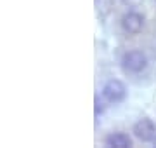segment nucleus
Listing matches in <instances>:
<instances>
[{"instance_id":"8","label":"nucleus","mask_w":156,"mask_h":148,"mask_svg":"<svg viewBox=\"0 0 156 148\" xmlns=\"http://www.w3.org/2000/svg\"><path fill=\"white\" fill-rule=\"evenodd\" d=\"M154 145H156V139H154Z\"/></svg>"},{"instance_id":"7","label":"nucleus","mask_w":156,"mask_h":148,"mask_svg":"<svg viewBox=\"0 0 156 148\" xmlns=\"http://www.w3.org/2000/svg\"><path fill=\"white\" fill-rule=\"evenodd\" d=\"M102 112H104V106H102V103H101L99 96H95V117H99Z\"/></svg>"},{"instance_id":"3","label":"nucleus","mask_w":156,"mask_h":148,"mask_svg":"<svg viewBox=\"0 0 156 148\" xmlns=\"http://www.w3.org/2000/svg\"><path fill=\"white\" fill-rule=\"evenodd\" d=\"M132 132H134V136L137 139H140V141H144V143H151L156 139V124L151 119H147V117L139 119L134 124Z\"/></svg>"},{"instance_id":"4","label":"nucleus","mask_w":156,"mask_h":148,"mask_svg":"<svg viewBox=\"0 0 156 148\" xmlns=\"http://www.w3.org/2000/svg\"><path fill=\"white\" fill-rule=\"evenodd\" d=\"M122 26L127 33L135 35V33H139L140 30H142V26H144V17H142V14H139V12L130 11L123 16Z\"/></svg>"},{"instance_id":"1","label":"nucleus","mask_w":156,"mask_h":148,"mask_svg":"<svg viewBox=\"0 0 156 148\" xmlns=\"http://www.w3.org/2000/svg\"><path fill=\"white\" fill-rule=\"evenodd\" d=\"M102 98L108 103H120L127 98V87L122 80L118 79H111L108 80L104 87H102Z\"/></svg>"},{"instance_id":"2","label":"nucleus","mask_w":156,"mask_h":148,"mask_svg":"<svg viewBox=\"0 0 156 148\" xmlns=\"http://www.w3.org/2000/svg\"><path fill=\"white\" fill-rule=\"evenodd\" d=\"M147 66V57L142 51L139 49H134V51L125 52L123 56V68L127 72H132V73H139L142 70H146Z\"/></svg>"},{"instance_id":"6","label":"nucleus","mask_w":156,"mask_h":148,"mask_svg":"<svg viewBox=\"0 0 156 148\" xmlns=\"http://www.w3.org/2000/svg\"><path fill=\"white\" fill-rule=\"evenodd\" d=\"M142 2H144V0H123V4H125V6H128V7H132V9L140 7V6H142Z\"/></svg>"},{"instance_id":"5","label":"nucleus","mask_w":156,"mask_h":148,"mask_svg":"<svg viewBox=\"0 0 156 148\" xmlns=\"http://www.w3.org/2000/svg\"><path fill=\"white\" fill-rule=\"evenodd\" d=\"M104 143L111 148H130L132 146V138L125 132H111L106 136Z\"/></svg>"}]
</instances>
